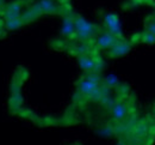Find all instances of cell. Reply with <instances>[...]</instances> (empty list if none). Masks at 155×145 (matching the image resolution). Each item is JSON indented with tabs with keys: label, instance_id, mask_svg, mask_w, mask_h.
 I'll list each match as a JSON object with an SVG mask.
<instances>
[{
	"label": "cell",
	"instance_id": "6da1fadb",
	"mask_svg": "<svg viewBox=\"0 0 155 145\" xmlns=\"http://www.w3.org/2000/svg\"><path fill=\"white\" fill-rule=\"evenodd\" d=\"M73 21H74V25H75V37L81 40V41H85V40H88L91 37H93L97 33V26L93 25L92 23L87 22L85 18L80 17V16H75L73 17Z\"/></svg>",
	"mask_w": 155,
	"mask_h": 145
},
{
	"label": "cell",
	"instance_id": "7a4b0ae2",
	"mask_svg": "<svg viewBox=\"0 0 155 145\" xmlns=\"http://www.w3.org/2000/svg\"><path fill=\"white\" fill-rule=\"evenodd\" d=\"M104 23L107 28V31L114 35L116 39H122V29H120V22L115 13H106L104 16Z\"/></svg>",
	"mask_w": 155,
	"mask_h": 145
},
{
	"label": "cell",
	"instance_id": "3957f363",
	"mask_svg": "<svg viewBox=\"0 0 155 145\" xmlns=\"http://www.w3.org/2000/svg\"><path fill=\"white\" fill-rule=\"evenodd\" d=\"M78 61L80 67L85 71V72H94L96 71V65L97 60L93 59L92 57H90L88 54H84V55H78Z\"/></svg>",
	"mask_w": 155,
	"mask_h": 145
},
{
	"label": "cell",
	"instance_id": "277c9868",
	"mask_svg": "<svg viewBox=\"0 0 155 145\" xmlns=\"http://www.w3.org/2000/svg\"><path fill=\"white\" fill-rule=\"evenodd\" d=\"M131 49V44L127 41H119L117 42L114 47L110 48V53L109 55L112 58H117V57H122L124 54H127L129 50Z\"/></svg>",
	"mask_w": 155,
	"mask_h": 145
},
{
	"label": "cell",
	"instance_id": "5b68a950",
	"mask_svg": "<svg viewBox=\"0 0 155 145\" xmlns=\"http://www.w3.org/2000/svg\"><path fill=\"white\" fill-rule=\"evenodd\" d=\"M118 41H119L118 39H116L114 35H111L109 31H106V33H103L101 35L98 36L97 44H98V47L106 49V48H111V47H114Z\"/></svg>",
	"mask_w": 155,
	"mask_h": 145
},
{
	"label": "cell",
	"instance_id": "8992f818",
	"mask_svg": "<svg viewBox=\"0 0 155 145\" xmlns=\"http://www.w3.org/2000/svg\"><path fill=\"white\" fill-rule=\"evenodd\" d=\"M111 113H112V118L116 121H123L127 115H128V107L127 104L123 102H116L114 104V107L111 108Z\"/></svg>",
	"mask_w": 155,
	"mask_h": 145
},
{
	"label": "cell",
	"instance_id": "52a82bcc",
	"mask_svg": "<svg viewBox=\"0 0 155 145\" xmlns=\"http://www.w3.org/2000/svg\"><path fill=\"white\" fill-rule=\"evenodd\" d=\"M62 35L66 37H73L75 35V25H74V21L73 17L66 16L63 19V25H62Z\"/></svg>",
	"mask_w": 155,
	"mask_h": 145
},
{
	"label": "cell",
	"instance_id": "ba28073f",
	"mask_svg": "<svg viewBox=\"0 0 155 145\" xmlns=\"http://www.w3.org/2000/svg\"><path fill=\"white\" fill-rule=\"evenodd\" d=\"M100 84H96L88 79H81L79 84H78V89H79V92L82 94L84 96H88L94 89H97Z\"/></svg>",
	"mask_w": 155,
	"mask_h": 145
},
{
	"label": "cell",
	"instance_id": "9c48e42d",
	"mask_svg": "<svg viewBox=\"0 0 155 145\" xmlns=\"http://www.w3.org/2000/svg\"><path fill=\"white\" fill-rule=\"evenodd\" d=\"M38 6L42 13H58L60 10L54 0H39Z\"/></svg>",
	"mask_w": 155,
	"mask_h": 145
},
{
	"label": "cell",
	"instance_id": "30bf717a",
	"mask_svg": "<svg viewBox=\"0 0 155 145\" xmlns=\"http://www.w3.org/2000/svg\"><path fill=\"white\" fill-rule=\"evenodd\" d=\"M20 4L19 2H12L10 4L6 10H5V19H11V18H17V17H20Z\"/></svg>",
	"mask_w": 155,
	"mask_h": 145
},
{
	"label": "cell",
	"instance_id": "8fae6325",
	"mask_svg": "<svg viewBox=\"0 0 155 145\" xmlns=\"http://www.w3.org/2000/svg\"><path fill=\"white\" fill-rule=\"evenodd\" d=\"M147 133H148V126H147L146 123H140V124L135 125V127H134V134H135L136 138L144 137Z\"/></svg>",
	"mask_w": 155,
	"mask_h": 145
},
{
	"label": "cell",
	"instance_id": "7c38bea8",
	"mask_svg": "<svg viewBox=\"0 0 155 145\" xmlns=\"http://www.w3.org/2000/svg\"><path fill=\"white\" fill-rule=\"evenodd\" d=\"M23 24H24V23L21 21V18H20V17H17V18L7 19L6 23H5V26H6L8 30H16V29L20 28Z\"/></svg>",
	"mask_w": 155,
	"mask_h": 145
},
{
	"label": "cell",
	"instance_id": "4fadbf2b",
	"mask_svg": "<svg viewBox=\"0 0 155 145\" xmlns=\"http://www.w3.org/2000/svg\"><path fill=\"white\" fill-rule=\"evenodd\" d=\"M117 84H118V78H117L116 76H109V77H106L105 79H104V85L106 86V88H114V86H116Z\"/></svg>",
	"mask_w": 155,
	"mask_h": 145
},
{
	"label": "cell",
	"instance_id": "5bb4252c",
	"mask_svg": "<svg viewBox=\"0 0 155 145\" xmlns=\"http://www.w3.org/2000/svg\"><path fill=\"white\" fill-rule=\"evenodd\" d=\"M74 49H75V54H78V55L88 54V52H90V48H88V46H87V44H85V43H81V44H79V46H77Z\"/></svg>",
	"mask_w": 155,
	"mask_h": 145
},
{
	"label": "cell",
	"instance_id": "9a60e30c",
	"mask_svg": "<svg viewBox=\"0 0 155 145\" xmlns=\"http://www.w3.org/2000/svg\"><path fill=\"white\" fill-rule=\"evenodd\" d=\"M86 79H88V81H91V82H93L96 84H99L100 81H101V78H100L98 72H88L87 76H86Z\"/></svg>",
	"mask_w": 155,
	"mask_h": 145
},
{
	"label": "cell",
	"instance_id": "2e32d148",
	"mask_svg": "<svg viewBox=\"0 0 155 145\" xmlns=\"http://www.w3.org/2000/svg\"><path fill=\"white\" fill-rule=\"evenodd\" d=\"M141 39H142V41L146 42V43H155V35L152 34V33H148V31H146L141 36Z\"/></svg>",
	"mask_w": 155,
	"mask_h": 145
},
{
	"label": "cell",
	"instance_id": "e0dca14e",
	"mask_svg": "<svg viewBox=\"0 0 155 145\" xmlns=\"http://www.w3.org/2000/svg\"><path fill=\"white\" fill-rule=\"evenodd\" d=\"M114 129L111 128V127H109V126H105L104 128H101V129H99L98 131V133L100 134V136H103V137H109V136H112L114 134Z\"/></svg>",
	"mask_w": 155,
	"mask_h": 145
},
{
	"label": "cell",
	"instance_id": "ac0fdd59",
	"mask_svg": "<svg viewBox=\"0 0 155 145\" xmlns=\"http://www.w3.org/2000/svg\"><path fill=\"white\" fill-rule=\"evenodd\" d=\"M147 31H148V33H152V34L155 35V21L148 22V23H147Z\"/></svg>",
	"mask_w": 155,
	"mask_h": 145
},
{
	"label": "cell",
	"instance_id": "d6986e66",
	"mask_svg": "<svg viewBox=\"0 0 155 145\" xmlns=\"http://www.w3.org/2000/svg\"><path fill=\"white\" fill-rule=\"evenodd\" d=\"M118 145H127V144H125V142H123V140H120V142L118 143Z\"/></svg>",
	"mask_w": 155,
	"mask_h": 145
},
{
	"label": "cell",
	"instance_id": "ffe728a7",
	"mask_svg": "<svg viewBox=\"0 0 155 145\" xmlns=\"http://www.w3.org/2000/svg\"><path fill=\"white\" fill-rule=\"evenodd\" d=\"M0 31H4V28H2V23H0Z\"/></svg>",
	"mask_w": 155,
	"mask_h": 145
},
{
	"label": "cell",
	"instance_id": "44dd1931",
	"mask_svg": "<svg viewBox=\"0 0 155 145\" xmlns=\"http://www.w3.org/2000/svg\"><path fill=\"white\" fill-rule=\"evenodd\" d=\"M2 4H4V0H0V7L2 6Z\"/></svg>",
	"mask_w": 155,
	"mask_h": 145
}]
</instances>
